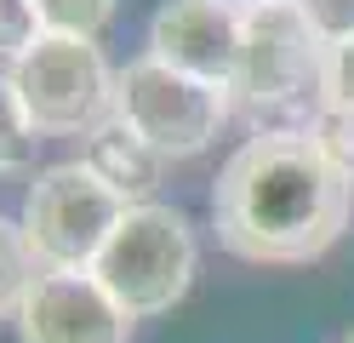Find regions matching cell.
<instances>
[{
	"label": "cell",
	"instance_id": "cell-13",
	"mask_svg": "<svg viewBox=\"0 0 354 343\" xmlns=\"http://www.w3.org/2000/svg\"><path fill=\"white\" fill-rule=\"evenodd\" d=\"M326 114L354 121V40L326 46Z\"/></svg>",
	"mask_w": 354,
	"mask_h": 343
},
{
	"label": "cell",
	"instance_id": "cell-14",
	"mask_svg": "<svg viewBox=\"0 0 354 343\" xmlns=\"http://www.w3.org/2000/svg\"><path fill=\"white\" fill-rule=\"evenodd\" d=\"M292 6L308 17V29H315L326 46L354 40V0H292Z\"/></svg>",
	"mask_w": 354,
	"mask_h": 343
},
{
	"label": "cell",
	"instance_id": "cell-3",
	"mask_svg": "<svg viewBox=\"0 0 354 343\" xmlns=\"http://www.w3.org/2000/svg\"><path fill=\"white\" fill-rule=\"evenodd\" d=\"M12 91L40 137H92L115 121V75L97 40L80 35H35V46L12 63Z\"/></svg>",
	"mask_w": 354,
	"mask_h": 343
},
{
	"label": "cell",
	"instance_id": "cell-1",
	"mask_svg": "<svg viewBox=\"0 0 354 343\" xmlns=\"http://www.w3.org/2000/svg\"><path fill=\"white\" fill-rule=\"evenodd\" d=\"M354 177L315 137H246L212 183V229L246 263H308L343 235Z\"/></svg>",
	"mask_w": 354,
	"mask_h": 343
},
{
	"label": "cell",
	"instance_id": "cell-8",
	"mask_svg": "<svg viewBox=\"0 0 354 343\" xmlns=\"http://www.w3.org/2000/svg\"><path fill=\"white\" fill-rule=\"evenodd\" d=\"M24 343H131V315L92 269H46L17 309Z\"/></svg>",
	"mask_w": 354,
	"mask_h": 343
},
{
	"label": "cell",
	"instance_id": "cell-5",
	"mask_svg": "<svg viewBox=\"0 0 354 343\" xmlns=\"http://www.w3.org/2000/svg\"><path fill=\"white\" fill-rule=\"evenodd\" d=\"M126 212L131 206L86 160L46 166L24 195V240L35 252L40 274L46 269H92L103 240L115 235V223Z\"/></svg>",
	"mask_w": 354,
	"mask_h": 343
},
{
	"label": "cell",
	"instance_id": "cell-12",
	"mask_svg": "<svg viewBox=\"0 0 354 343\" xmlns=\"http://www.w3.org/2000/svg\"><path fill=\"white\" fill-rule=\"evenodd\" d=\"M29 155H35V126H29L24 103H17L12 80H0V177H6V172H24Z\"/></svg>",
	"mask_w": 354,
	"mask_h": 343
},
{
	"label": "cell",
	"instance_id": "cell-10",
	"mask_svg": "<svg viewBox=\"0 0 354 343\" xmlns=\"http://www.w3.org/2000/svg\"><path fill=\"white\" fill-rule=\"evenodd\" d=\"M35 281H40V263H35V252L24 240V223L0 218V320L24 309V297H29Z\"/></svg>",
	"mask_w": 354,
	"mask_h": 343
},
{
	"label": "cell",
	"instance_id": "cell-17",
	"mask_svg": "<svg viewBox=\"0 0 354 343\" xmlns=\"http://www.w3.org/2000/svg\"><path fill=\"white\" fill-rule=\"evenodd\" d=\"M234 6H263V0H234Z\"/></svg>",
	"mask_w": 354,
	"mask_h": 343
},
{
	"label": "cell",
	"instance_id": "cell-18",
	"mask_svg": "<svg viewBox=\"0 0 354 343\" xmlns=\"http://www.w3.org/2000/svg\"><path fill=\"white\" fill-rule=\"evenodd\" d=\"M343 343H354V337H343Z\"/></svg>",
	"mask_w": 354,
	"mask_h": 343
},
{
	"label": "cell",
	"instance_id": "cell-2",
	"mask_svg": "<svg viewBox=\"0 0 354 343\" xmlns=\"http://www.w3.org/2000/svg\"><path fill=\"white\" fill-rule=\"evenodd\" d=\"M229 109L252 137H315L326 114V40L292 0L246 6V52L229 80Z\"/></svg>",
	"mask_w": 354,
	"mask_h": 343
},
{
	"label": "cell",
	"instance_id": "cell-11",
	"mask_svg": "<svg viewBox=\"0 0 354 343\" xmlns=\"http://www.w3.org/2000/svg\"><path fill=\"white\" fill-rule=\"evenodd\" d=\"M40 35H80L97 40V29L115 17V0H29Z\"/></svg>",
	"mask_w": 354,
	"mask_h": 343
},
{
	"label": "cell",
	"instance_id": "cell-9",
	"mask_svg": "<svg viewBox=\"0 0 354 343\" xmlns=\"http://www.w3.org/2000/svg\"><path fill=\"white\" fill-rule=\"evenodd\" d=\"M86 166H92L126 206H149V195H154V183H160V166H166V160L154 155L131 126L109 121V126L92 132V143H86Z\"/></svg>",
	"mask_w": 354,
	"mask_h": 343
},
{
	"label": "cell",
	"instance_id": "cell-15",
	"mask_svg": "<svg viewBox=\"0 0 354 343\" xmlns=\"http://www.w3.org/2000/svg\"><path fill=\"white\" fill-rule=\"evenodd\" d=\"M35 35H40V23L29 12V0H0V52L24 58L35 46Z\"/></svg>",
	"mask_w": 354,
	"mask_h": 343
},
{
	"label": "cell",
	"instance_id": "cell-4",
	"mask_svg": "<svg viewBox=\"0 0 354 343\" xmlns=\"http://www.w3.org/2000/svg\"><path fill=\"white\" fill-rule=\"evenodd\" d=\"M92 274L103 292L138 320V315H160L194 281V235L189 218L171 206H131L115 223V235L103 240Z\"/></svg>",
	"mask_w": 354,
	"mask_h": 343
},
{
	"label": "cell",
	"instance_id": "cell-16",
	"mask_svg": "<svg viewBox=\"0 0 354 343\" xmlns=\"http://www.w3.org/2000/svg\"><path fill=\"white\" fill-rule=\"evenodd\" d=\"M315 143L337 160V166L354 177V121H343V114H320V126H315Z\"/></svg>",
	"mask_w": 354,
	"mask_h": 343
},
{
	"label": "cell",
	"instance_id": "cell-6",
	"mask_svg": "<svg viewBox=\"0 0 354 343\" xmlns=\"http://www.w3.org/2000/svg\"><path fill=\"white\" fill-rule=\"evenodd\" d=\"M223 114H229V91L189 80L154 58H138L115 75V121L131 126L160 160L201 155L217 137Z\"/></svg>",
	"mask_w": 354,
	"mask_h": 343
},
{
	"label": "cell",
	"instance_id": "cell-7",
	"mask_svg": "<svg viewBox=\"0 0 354 343\" xmlns=\"http://www.w3.org/2000/svg\"><path fill=\"white\" fill-rule=\"evenodd\" d=\"M240 52H246V6L234 0H166L149 23V58L217 91H229Z\"/></svg>",
	"mask_w": 354,
	"mask_h": 343
}]
</instances>
